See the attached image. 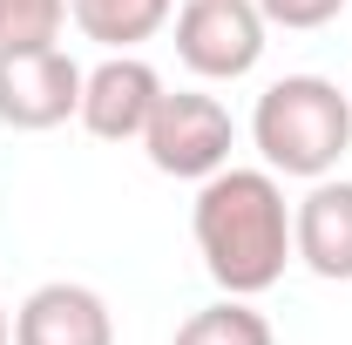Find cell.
<instances>
[{
	"label": "cell",
	"mask_w": 352,
	"mask_h": 345,
	"mask_svg": "<svg viewBox=\"0 0 352 345\" xmlns=\"http://www.w3.org/2000/svg\"><path fill=\"white\" fill-rule=\"evenodd\" d=\"M82 41L109 47V54H135L176 21V0H68Z\"/></svg>",
	"instance_id": "9"
},
{
	"label": "cell",
	"mask_w": 352,
	"mask_h": 345,
	"mask_svg": "<svg viewBox=\"0 0 352 345\" xmlns=\"http://www.w3.org/2000/svg\"><path fill=\"white\" fill-rule=\"evenodd\" d=\"M251 142L271 176H332L352 149V88L332 75H278L251 109Z\"/></svg>",
	"instance_id": "2"
},
{
	"label": "cell",
	"mask_w": 352,
	"mask_h": 345,
	"mask_svg": "<svg viewBox=\"0 0 352 345\" xmlns=\"http://www.w3.org/2000/svg\"><path fill=\"white\" fill-rule=\"evenodd\" d=\"M230 149H237V122H230V109L217 95H204V88L170 95L163 88V102H156V115L142 129V156L156 170L176 176V183H204V176H217L230 163Z\"/></svg>",
	"instance_id": "3"
},
{
	"label": "cell",
	"mask_w": 352,
	"mask_h": 345,
	"mask_svg": "<svg viewBox=\"0 0 352 345\" xmlns=\"http://www.w3.org/2000/svg\"><path fill=\"white\" fill-rule=\"evenodd\" d=\"M0 345H14V318H7V304H0Z\"/></svg>",
	"instance_id": "13"
},
{
	"label": "cell",
	"mask_w": 352,
	"mask_h": 345,
	"mask_svg": "<svg viewBox=\"0 0 352 345\" xmlns=\"http://www.w3.org/2000/svg\"><path fill=\"white\" fill-rule=\"evenodd\" d=\"M75 109H82V61L68 47L0 54V129L41 135V129H61Z\"/></svg>",
	"instance_id": "5"
},
{
	"label": "cell",
	"mask_w": 352,
	"mask_h": 345,
	"mask_svg": "<svg viewBox=\"0 0 352 345\" xmlns=\"http://www.w3.org/2000/svg\"><path fill=\"white\" fill-rule=\"evenodd\" d=\"M258 14L285 34H311V27H332L346 14V0H258Z\"/></svg>",
	"instance_id": "12"
},
{
	"label": "cell",
	"mask_w": 352,
	"mask_h": 345,
	"mask_svg": "<svg viewBox=\"0 0 352 345\" xmlns=\"http://www.w3.org/2000/svg\"><path fill=\"white\" fill-rule=\"evenodd\" d=\"M156 102H163V75L142 54H102L95 68H82V109H75V122L95 142H142Z\"/></svg>",
	"instance_id": "6"
},
{
	"label": "cell",
	"mask_w": 352,
	"mask_h": 345,
	"mask_svg": "<svg viewBox=\"0 0 352 345\" xmlns=\"http://www.w3.org/2000/svg\"><path fill=\"white\" fill-rule=\"evenodd\" d=\"M271 21L258 0H183L176 7V61L197 82H244L264 61Z\"/></svg>",
	"instance_id": "4"
},
{
	"label": "cell",
	"mask_w": 352,
	"mask_h": 345,
	"mask_svg": "<svg viewBox=\"0 0 352 345\" xmlns=\"http://www.w3.org/2000/svg\"><path fill=\"white\" fill-rule=\"evenodd\" d=\"M68 0H0V54H34L61 41Z\"/></svg>",
	"instance_id": "11"
},
{
	"label": "cell",
	"mask_w": 352,
	"mask_h": 345,
	"mask_svg": "<svg viewBox=\"0 0 352 345\" xmlns=\"http://www.w3.org/2000/svg\"><path fill=\"white\" fill-rule=\"evenodd\" d=\"M14 345H116V318L95 285L54 278L34 285L14 311Z\"/></svg>",
	"instance_id": "7"
},
{
	"label": "cell",
	"mask_w": 352,
	"mask_h": 345,
	"mask_svg": "<svg viewBox=\"0 0 352 345\" xmlns=\"http://www.w3.org/2000/svg\"><path fill=\"white\" fill-rule=\"evenodd\" d=\"M190 237H197L204 271L230 298H258L285 278V264H298L292 258V203L271 170L223 163L217 176H204L197 203H190Z\"/></svg>",
	"instance_id": "1"
},
{
	"label": "cell",
	"mask_w": 352,
	"mask_h": 345,
	"mask_svg": "<svg viewBox=\"0 0 352 345\" xmlns=\"http://www.w3.org/2000/svg\"><path fill=\"white\" fill-rule=\"evenodd\" d=\"M170 345H278V332H271V318H264L251 298H210V304H197L183 325H176V339Z\"/></svg>",
	"instance_id": "10"
},
{
	"label": "cell",
	"mask_w": 352,
	"mask_h": 345,
	"mask_svg": "<svg viewBox=\"0 0 352 345\" xmlns=\"http://www.w3.org/2000/svg\"><path fill=\"white\" fill-rule=\"evenodd\" d=\"M292 258L325 285H352V183L318 176L292 203Z\"/></svg>",
	"instance_id": "8"
}]
</instances>
